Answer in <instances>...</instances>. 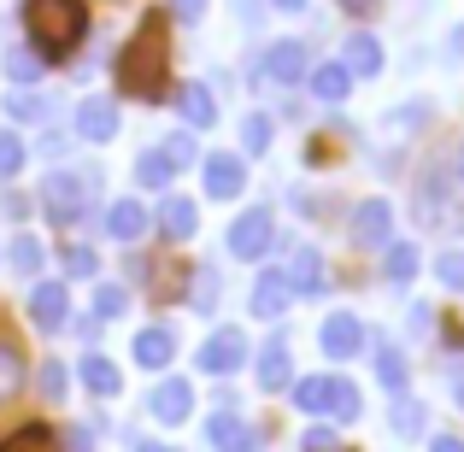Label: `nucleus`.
<instances>
[{"label": "nucleus", "instance_id": "obj_1", "mask_svg": "<svg viewBox=\"0 0 464 452\" xmlns=\"http://www.w3.org/2000/svg\"><path fill=\"white\" fill-rule=\"evenodd\" d=\"M165 47H170V12H148L130 35L124 59H118V82H124L136 101H159L165 94Z\"/></svg>", "mask_w": 464, "mask_h": 452}, {"label": "nucleus", "instance_id": "obj_2", "mask_svg": "<svg viewBox=\"0 0 464 452\" xmlns=\"http://www.w3.org/2000/svg\"><path fill=\"white\" fill-rule=\"evenodd\" d=\"M24 24H30V42L42 59H65L89 35L82 0H24Z\"/></svg>", "mask_w": 464, "mask_h": 452}, {"label": "nucleus", "instance_id": "obj_3", "mask_svg": "<svg viewBox=\"0 0 464 452\" xmlns=\"http://www.w3.org/2000/svg\"><path fill=\"white\" fill-rule=\"evenodd\" d=\"M295 406L300 411H312V418H341V423H353L359 418V394H353V382L347 376H306V382L295 388Z\"/></svg>", "mask_w": 464, "mask_h": 452}, {"label": "nucleus", "instance_id": "obj_4", "mask_svg": "<svg viewBox=\"0 0 464 452\" xmlns=\"http://www.w3.org/2000/svg\"><path fill=\"white\" fill-rule=\"evenodd\" d=\"M42 206H47V217L53 224H77L82 212H89V188H82V177H47L42 182Z\"/></svg>", "mask_w": 464, "mask_h": 452}, {"label": "nucleus", "instance_id": "obj_5", "mask_svg": "<svg viewBox=\"0 0 464 452\" xmlns=\"http://www.w3.org/2000/svg\"><path fill=\"white\" fill-rule=\"evenodd\" d=\"M271 236H276L271 212H241L236 224H229V253H236V259H265Z\"/></svg>", "mask_w": 464, "mask_h": 452}, {"label": "nucleus", "instance_id": "obj_6", "mask_svg": "<svg viewBox=\"0 0 464 452\" xmlns=\"http://www.w3.org/2000/svg\"><path fill=\"white\" fill-rule=\"evenodd\" d=\"M241 188H247V159L241 153H212L206 159V194H212V200H236Z\"/></svg>", "mask_w": 464, "mask_h": 452}, {"label": "nucleus", "instance_id": "obj_7", "mask_svg": "<svg viewBox=\"0 0 464 452\" xmlns=\"http://www.w3.org/2000/svg\"><path fill=\"white\" fill-rule=\"evenodd\" d=\"M388 236H394V206L359 200V212H353V241H359V247H388Z\"/></svg>", "mask_w": 464, "mask_h": 452}, {"label": "nucleus", "instance_id": "obj_8", "mask_svg": "<svg viewBox=\"0 0 464 452\" xmlns=\"http://www.w3.org/2000/svg\"><path fill=\"white\" fill-rule=\"evenodd\" d=\"M241 359H247V341H241V329H218V335L200 347V370H212V376L241 370Z\"/></svg>", "mask_w": 464, "mask_h": 452}, {"label": "nucleus", "instance_id": "obj_9", "mask_svg": "<svg viewBox=\"0 0 464 452\" xmlns=\"http://www.w3.org/2000/svg\"><path fill=\"white\" fill-rule=\"evenodd\" d=\"M317 341H324L329 359H353V352L364 347V323H359L353 312H329V317H324V335H317Z\"/></svg>", "mask_w": 464, "mask_h": 452}, {"label": "nucleus", "instance_id": "obj_10", "mask_svg": "<svg viewBox=\"0 0 464 452\" xmlns=\"http://www.w3.org/2000/svg\"><path fill=\"white\" fill-rule=\"evenodd\" d=\"M77 136L82 141H112L118 136V106L112 101H82L77 106Z\"/></svg>", "mask_w": 464, "mask_h": 452}, {"label": "nucleus", "instance_id": "obj_11", "mask_svg": "<svg viewBox=\"0 0 464 452\" xmlns=\"http://www.w3.org/2000/svg\"><path fill=\"white\" fill-rule=\"evenodd\" d=\"M288 300H295V288H288L283 271H265L259 283H253V312H259V317H283Z\"/></svg>", "mask_w": 464, "mask_h": 452}, {"label": "nucleus", "instance_id": "obj_12", "mask_svg": "<svg viewBox=\"0 0 464 452\" xmlns=\"http://www.w3.org/2000/svg\"><path fill=\"white\" fill-rule=\"evenodd\" d=\"M188 411H194V388L182 382V376H177V382H159V388H153V418H159V423H182Z\"/></svg>", "mask_w": 464, "mask_h": 452}, {"label": "nucleus", "instance_id": "obj_13", "mask_svg": "<svg viewBox=\"0 0 464 452\" xmlns=\"http://www.w3.org/2000/svg\"><path fill=\"white\" fill-rule=\"evenodd\" d=\"M206 435H212L218 452H253V447H259V435H253L241 418H229V411H218V418L206 423Z\"/></svg>", "mask_w": 464, "mask_h": 452}, {"label": "nucleus", "instance_id": "obj_14", "mask_svg": "<svg viewBox=\"0 0 464 452\" xmlns=\"http://www.w3.org/2000/svg\"><path fill=\"white\" fill-rule=\"evenodd\" d=\"M30 323H35V329H59V323H65V288H59V283H35V294H30Z\"/></svg>", "mask_w": 464, "mask_h": 452}, {"label": "nucleus", "instance_id": "obj_15", "mask_svg": "<svg viewBox=\"0 0 464 452\" xmlns=\"http://www.w3.org/2000/svg\"><path fill=\"white\" fill-rule=\"evenodd\" d=\"M265 71H271L276 82H300V77H306V47H300V42H271Z\"/></svg>", "mask_w": 464, "mask_h": 452}, {"label": "nucleus", "instance_id": "obj_16", "mask_svg": "<svg viewBox=\"0 0 464 452\" xmlns=\"http://www.w3.org/2000/svg\"><path fill=\"white\" fill-rule=\"evenodd\" d=\"M288 288H295V300L300 294H317V288H324V259H317V247H300L295 253V264H288Z\"/></svg>", "mask_w": 464, "mask_h": 452}, {"label": "nucleus", "instance_id": "obj_17", "mask_svg": "<svg viewBox=\"0 0 464 452\" xmlns=\"http://www.w3.org/2000/svg\"><path fill=\"white\" fill-rule=\"evenodd\" d=\"M194 200H182V194H170V200H159V229H165L170 241H188L194 236Z\"/></svg>", "mask_w": 464, "mask_h": 452}, {"label": "nucleus", "instance_id": "obj_18", "mask_svg": "<svg viewBox=\"0 0 464 452\" xmlns=\"http://www.w3.org/2000/svg\"><path fill=\"white\" fill-rule=\"evenodd\" d=\"M106 229H112L118 241H130V247H136V241L148 236V212H141V200H118L112 212H106Z\"/></svg>", "mask_w": 464, "mask_h": 452}, {"label": "nucleus", "instance_id": "obj_19", "mask_svg": "<svg viewBox=\"0 0 464 452\" xmlns=\"http://www.w3.org/2000/svg\"><path fill=\"white\" fill-rule=\"evenodd\" d=\"M177 106H182V118H188V130H206L218 118L212 89H206V82H182V89H177Z\"/></svg>", "mask_w": 464, "mask_h": 452}, {"label": "nucleus", "instance_id": "obj_20", "mask_svg": "<svg viewBox=\"0 0 464 452\" xmlns=\"http://www.w3.org/2000/svg\"><path fill=\"white\" fill-rule=\"evenodd\" d=\"M347 71L353 77H376L382 71V47H376V35H347Z\"/></svg>", "mask_w": 464, "mask_h": 452}, {"label": "nucleus", "instance_id": "obj_21", "mask_svg": "<svg viewBox=\"0 0 464 452\" xmlns=\"http://www.w3.org/2000/svg\"><path fill=\"white\" fill-rule=\"evenodd\" d=\"M312 89H317V101L341 106V101H347V89H353V71L347 65H317L312 71Z\"/></svg>", "mask_w": 464, "mask_h": 452}, {"label": "nucleus", "instance_id": "obj_22", "mask_svg": "<svg viewBox=\"0 0 464 452\" xmlns=\"http://www.w3.org/2000/svg\"><path fill=\"white\" fill-rule=\"evenodd\" d=\"M259 382L265 388H288V382H295V364H288V347H283V341H271V347L259 352Z\"/></svg>", "mask_w": 464, "mask_h": 452}, {"label": "nucleus", "instance_id": "obj_23", "mask_svg": "<svg viewBox=\"0 0 464 452\" xmlns=\"http://www.w3.org/2000/svg\"><path fill=\"white\" fill-rule=\"evenodd\" d=\"M170 352H177V341H170L165 329H141V335H136V364H148V370L170 364Z\"/></svg>", "mask_w": 464, "mask_h": 452}, {"label": "nucleus", "instance_id": "obj_24", "mask_svg": "<svg viewBox=\"0 0 464 452\" xmlns=\"http://www.w3.org/2000/svg\"><path fill=\"white\" fill-rule=\"evenodd\" d=\"M118 382H124V376H118V364H112V359H82V388H89V394L112 399V394H118Z\"/></svg>", "mask_w": 464, "mask_h": 452}, {"label": "nucleus", "instance_id": "obj_25", "mask_svg": "<svg viewBox=\"0 0 464 452\" xmlns=\"http://www.w3.org/2000/svg\"><path fill=\"white\" fill-rule=\"evenodd\" d=\"M376 376H382L388 394H406V359H400V347H376Z\"/></svg>", "mask_w": 464, "mask_h": 452}, {"label": "nucleus", "instance_id": "obj_26", "mask_svg": "<svg viewBox=\"0 0 464 452\" xmlns=\"http://www.w3.org/2000/svg\"><path fill=\"white\" fill-rule=\"evenodd\" d=\"M170 170H177V165H170V159L159 153V148L136 159V182H141V188H165V182H170Z\"/></svg>", "mask_w": 464, "mask_h": 452}, {"label": "nucleus", "instance_id": "obj_27", "mask_svg": "<svg viewBox=\"0 0 464 452\" xmlns=\"http://www.w3.org/2000/svg\"><path fill=\"white\" fill-rule=\"evenodd\" d=\"M0 452H53V435H47L42 423H24L18 435H6V441H0Z\"/></svg>", "mask_w": 464, "mask_h": 452}, {"label": "nucleus", "instance_id": "obj_28", "mask_svg": "<svg viewBox=\"0 0 464 452\" xmlns=\"http://www.w3.org/2000/svg\"><path fill=\"white\" fill-rule=\"evenodd\" d=\"M18 388H24V359L6 347V341H0V406H6V399L18 394Z\"/></svg>", "mask_w": 464, "mask_h": 452}, {"label": "nucleus", "instance_id": "obj_29", "mask_svg": "<svg viewBox=\"0 0 464 452\" xmlns=\"http://www.w3.org/2000/svg\"><path fill=\"white\" fill-rule=\"evenodd\" d=\"M441 177H423L418 182V224H441Z\"/></svg>", "mask_w": 464, "mask_h": 452}, {"label": "nucleus", "instance_id": "obj_30", "mask_svg": "<svg viewBox=\"0 0 464 452\" xmlns=\"http://www.w3.org/2000/svg\"><path fill=\"white\" fill-rule=\"evenodd\" d=\"M42 259H47V253H42V241H35V236H18V241H12V264H18L24 276L42 271Z\"/></svg>", "mask_w": 464, "mask_h": 452}, {"label": "nucleus", "instance_id": "obj_31", "mask_svg": "<svg viewBox=\"0 0 464 452\" xmlns=\"http://www.w3.org/2000/svg\"><path fill=\"white\" fill-rule=\"evenodd\" d=\"M388 276H394V283H411V276H418V247H388Z\"/></svg>", "mask_w": 464, "mask_h": 452}, {"label": "nucleus", "instance_id": "obj_32", "mask_svg": "<svg viewBox=\"0 0 464 452\" xmlns=\"http://www.w3.org/2000/svg\"><path fill=\"white\" fill-rule=\"evenodd\" d=\"M423 418H430V411H423L418 399H394V429H400V435H418Z\"/></svg>", "mask_w": 464, "mask_h": 452}, {"label": "nucleus", "instance_id": "obj_33", "mask_svg": "<svg viewBox=\"0 0 464 452\" xmlns=\"http://www.w3.org/2000/svg\"><path fill=\"white\" fill-rule=\"evenodd\" d=\"M24 170V141L12 130H0V177H18Z\"/></svg>", "mask_w": 464, "mask_h": 452}, {"label": "nucleus", "instance_id": "obj_34", "mask_svg": "<svg viewBox=\"0 0 464 452\" xmlns=\"http://www.w3.org/2000/svg\"><path fill=\"white\" fill-rule=\"evenodd\" d=\"M94 294H101V300H94V305H101V317H124V312H130V294H124L118 283H101Z\"/></svg>", "mask_w": 464, "mask_h": 452}, {"label": "nucleus", "instance_id": "obj_35", "mask_svg": "<svg viewBox=\"0 0 464 452\" xmlns=\"http://www.w3.org/2000/svg\"><path fill=\"white\" fill-rule=\"evenodd\" d=\"M35 382H42V394H47V399H65V364L47 359L42 370H35Z\"/></svg>", "mask_w": 464, "mask_h": 452}, {"label": "nucleus", "instance_id": "obj_36", "mask_svg": "<svg viewBox=\"0 0 464 452\" xmlns=\"http://www.w3.org/2000/svg\"><path fill=\"white\" fill-rule=\"evenodd\" d=\"M6 112L30 124V118H47V101H42V94H12V101H6Z\"/></svg>", "mask_w": 464, "mask_h": 452}, {"label": "nucleus", "instance_id": "obj_37", "mask_svg": "<svg viewBox=\"0 0 464 452\" xmlns=\"http://www.w3.org/2000/svg\"><path fill=\"white\" fill-rule=\"evenodd\" d=\"M6 77H12V82L42 77V59H35V53H6Z\"/></svg>", "mask_w": 464, "mask_h": 452}, {"label": "nucleus", "instance_id": "obj_38", "mask_svg": "<svg viewBox=\"0 0 464 452\" xmlns=\"http://www.w3.org/2000/svg\"><path fill=\"white\" fill-rule=\"evenodd\" d=\"M435 271H441V283L447 288H459V294H464V253L453 247V253H441V264H435Z\"/></svg>", "mask_w": 464, "mask_h": 452}, {"label": "nucleus", "instance_id": "obj_39", "mask_svg": "<svg viewBox=\"0 0 464 452\" xmlns=\"http://www.w3.org/2000/svg\"><path fill=\"white\" fill-rule=\"evenodd\" d=\"M159 153H165V159H170L177 170H182V165H194V136H170V141H165Z\"/></svg>", "mask_w": 464, "mask_h": 452}, {"label": "nucleus", "instance_id": "obj_40", "mask_svg": "<svg viewBox=\"0 0 464 452\" xmlns=\"http://www.w3.org/2000/svg\"><path fill=\"white\" fill-rule=\"evenodd\" d=\"M271 148V118H247V153Z\"/></svg>", "mask_w": 464, "mask_h": 452}, {"label": "nucleus", "instance_id": "obj_41", "mask_svg": "<svg viewBox=\"0 0 464 452\" xmlns=\"http://www.w3.org/2000/svg\"><path fill=\"white\" fill-rule=\"evenodd\" d=\"M212 288H218V276H212V271H200V276H194V294H188V300L200 305V312H212V300H218Z\"/></svg>", "mask_w": 464, "mask_h": 452}, {"label": "nucleus", "instance_id": "obj_42", "mask_svg": "<svg viewBox=\"0 0 464 452\" xmlns=\"http://www.w3.org/2000/svg\"><path fill=\"white\" fill-rule=\"evenodd\" d=\"M306 452H335V429H329V423H312V429H306Z\"/></svg>", "mask_w": 464, "mask_h": 452}, {"label": "nucleus", "instance_id": "obj_43", "mask_svg": "<svg viewBox=\"0 0 464 452\" xmlns=\"http://www.w3.org/2000/svg\"><path fill=\"white\" fill-rule=\"evenodd\" d=\"M65 264H71V276H94V253H89V247H71Z\"/></svg>", "mask_w": 464, "mask_h": 452}, {"label": "nucleus", "instance_id": "obj_44", "mask_svg": "<svg viewBox=\"0 0 464 452\" xmlns=\"http://www.w3.org/2000/svg\"><path fill=\"white\" fill-rule=\"evenodd\" d=\"M170 12H177L182 24H194V18H200V12H206V0H170Z\"/></svg>", "mask_w": 464, "mask_h": 452}, {"label": "nucleus", "instance_id": "obj_45", "mask_svg": "<svg viewBox=\"0 0 464 452\" xmlns=\"http://www.w3.org/2000/svg\"><path fill=\"white\" fill-rule=\"evenodd\" d=\"M65 452H94V435L89 429H71L65 435Z\"/></svg>", "mask_w": 464, "mask_h": 452}, {"label": "nucleus", "instance_id": "obj_46", "mask_svg": "<svg viewBox=\"0 0 464 452\" xmlns=\"http://www.w3.org/2000/svg\"><path fill=\"white\" fill-rule=\"evenodd\" d=\"M430 452H464V441H453V435H435Z\"/></svg>", "mask_w": 464, "mask_h": 452}, {"label": "nucleus", "instance_id": "obj_47", "mask_svg": "<svg viewBox=\"0 0 464 452\" xmlns=\"http://www.w3.org/2000/svg\"><path fill=\"white\" fill-rule=\"evenodd\" d=\"M341 6H347V12H359V18H364V12H376L382 0H341Z\"/></svg>", "mask_w": 464, "mask_h": 452}, {"label": "nucleus", "instance_id": "obj_48", "mask_svg": "<svg viewBox=\"0 0 464 452\" xmlns=\"http://www.w3.org/2000/svg\"><path fill=\"white\" fill-rule=\"evenodd\" d=\"M271 6H276V12H300V6H306V0H271Z\"/></svg>", "mask_w": 464, "mask_h": 452}, {"label": "nucleus", "instance_id": "obj_49", "mask_svg": "<svg viewBox=\"0 0 464 452\" xmlns=\"http://www.w3.org/2000/svg\"><path fill=\"white\" fill-rule=\"evenodd\" d=\"M453 53H464V30H453Z\"/></svg>", "mask_w": 464, "mask_h": 452}, {"label": "nucleus", "instance_id": "obj_50", "mask_svg": "<svg viewBox=\"0 0 464 452\" xmlns=\"http://www.w3.org/2000/svg\"><path fill=\"white\" fill-rule=\"evenodd\" d=\"M136 452H177V447H136Z\"/></svg>", "mask_w": 464, "mask_h": 452}, {"label": "nucleus", "instance_id": "obj_51", "mask_svg": "<svg viewBox=\"0 0 464 452\" xmlns=\"http://www.w3.org/2000/svg\"><path fill=\"white\" fill-rule=\"evenodd\" d=\"M453 394H459V406H464V388H453Z\"/></svg>", "mask_w": 464, "mask_h": 452}, {"label": "nucleus", "instance_id": "obj_52", "mask_svg": "<svg viewBox=\"0 0 464 452\" xmlns=\"http://www.w3.org/2000/svg\"><path fill=\"white\" fill-rule=\"evenodd\" d=\"M459 170H464V159H459Z\"/></svg>", "mask_w": 464, "mask_h": 452}]
</instances>
